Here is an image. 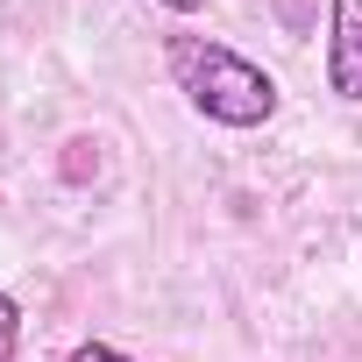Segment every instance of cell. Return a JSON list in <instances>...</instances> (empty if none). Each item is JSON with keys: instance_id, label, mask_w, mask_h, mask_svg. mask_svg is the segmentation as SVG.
<instances>
[{"instance_id": "6da1fadb", "label": "cell", "mask_w": 362, "mask_h": 362, "mask_svg": "<svg viewBox=\"0 0 362 362\" xmlns=\"http://www.w3.org/2000/svg\"><path fill=\"white\" fill-rule=\"evenodd\" d=\"M163 64L170 86L192 100V114H206L214 128H263L277 114V78L214 36H170Z\"/></svg>"}, {"instance_id": "3957f363", "label": "cell", "mask_w": 362, "mask_h": 362, "mask_svg": "<svg viewBox=\"0 0 362 362\" xmlns=\"http://www.w3.org/2000/svg\"><path fill=\"white\" fill-rule=\"evenodd\" d=\"M15 348H22V298L0 291V362H15Z\"/></svg>"}, {"instance_id": "7a4b0ae2", "label": "cell", "mask_w": 362, "mask_h": 362, "mask_svg": "<svg viewBox=\"0 0 362 362\" xmlns=\"http://www.w3.org/2000/svg\"><path fill=\"white\" fill-rule=\"evenodd\" d=\"M327 93L362 107V0H327Z\"/></svg>"}, {"instance_id": "5b68a950", "label": "cell", "mask_w": 362, "mask_h": 362, "mask_svg": "<svg viewBox=\"0 0 362 362\" xmlns=\"http://www.w3.org/2000/svg\"><path fill=\"white\" fill-rule=\"evenodd\" d=\"M156 8H170V15H199L206 0H156Z\"/></svg>"}, {"instance_id": "277c9868", "label": "cell", "mask_w": 362, "mask_h": 362, "mask_svg": "<svg viewBox=\"0 0 362 362\" xmlns=\"http://www.w3.org/2000/svg\"><path fill=\"white\" fill-rule=\"evenodd\" d=\"M64 362H135V355H121L114 341H78V348H71Z\"/></svg>"}]
</instances>
